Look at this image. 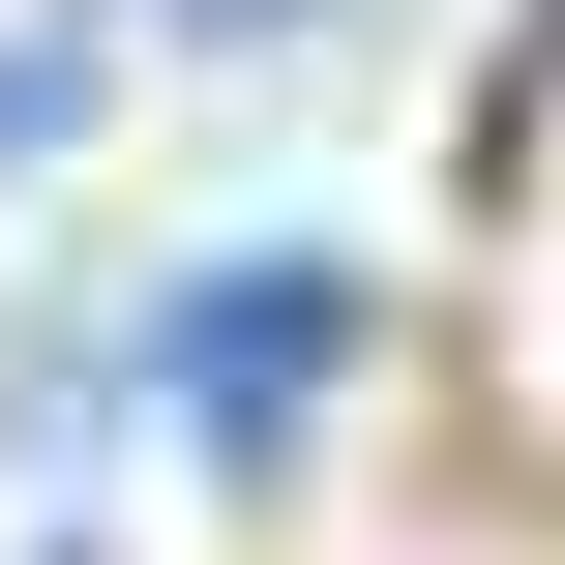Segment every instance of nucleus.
Returning a JSON list of instances; mask_svg holds the SVG:
<instances>
[{
	"label": "nucleus",
	"mask_w": 565,
	"mask_h": 565,
	"mask_svg": "<svg viewBox=\"0 0 565 565\" xmlns=\"http://www.w3.org/2000/svg\"><path fill=\"white\" fill-rule=\"evenodd\" d=\"M358 358H387V298H358L328 238H209L179 298H119V328H89V417H179V447H238V477H268V447H328V387H358Z\"/></svg>",
	"instance_id": "1"
},
{
	"label": "nucleus",
	"mask_w": 565,
	"mask_h": 565,
	"mask_svg": "<svg viewBox=\"0 0 565 565\" xmlns=\"http://www.w3.org/2000/svg\"><path fill=\"white\" fill-rule=\"evenodd\" d=\"M89 119H119V60H89V30H60V0H0V179H60V149H89Z\"/></svg>",
	"instance_id": "2"
},
{
	"label": "nucleus",
	"mask_w": 565,
	"mask_h": 565,
	"mask_svg": "<svg viewBox=\"0 0 565 565\" xmlns=\"http://www.w3.org/2000/svg\"><path fill=\"white\" fill-rule=\"evenodd\" d=\"M328 30H358V0H179V60H209V89H298Z\"/></svg>",
	"instance_id": "3"
}]
</instances>
